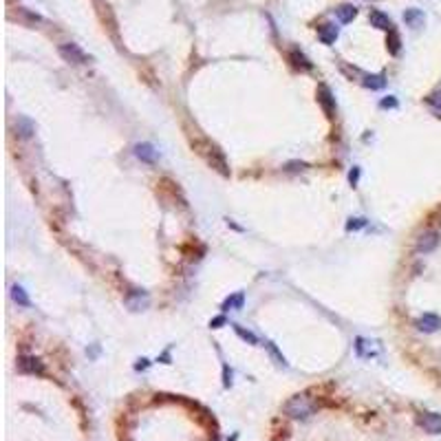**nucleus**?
<instances>
[{
  "label": "nucleus",
  "instance_id": "nucleus-1",
  "mask_svg": "<svg viewBox=\"0 0 441 441\" xmlns=\"http://www.w3.org/2000/svg\"><path fill=\"white\" fill-rule=\"evenodd\" d=\"M316 401L309 397L307 393H300V395H293L291 399L284 404V415L291 417V419H307L316 412Z\"/></svg>",
  "mask_w": 441,
  "mask_h": 441
},
{
  "label": "nucleus",
  "instance_id": "nucleus-2",
  "mask_svg": "<svg viewBox=\"0 0 441 441\" xmlns=\"http://www.w3.org/2000/svg\"><path fill=\"white\" fill-rule=\"evenodd\" d=\"M60 55L71 64H86V53L82 51L77 44H71V42L62 44V47H60Z\"/></svg>",
  "mask_w": 441,
  "mask_h": 441
},
{
  "label": "nucleus",
  "instance_id": "nucleus-3",
  "mask_svg": "<svg viewBox=\"0 0 441 441\" xmlns=\"http://www.w3.org/2000/svg\"><path fill=\"white\" fill-rule=\"evenodd\" d=\"M419 426L430 434H441V415L439 412H426L419 417Z\"/></svg>",
  "mask_w": 441,
  "mask_h": 441
},
{
  "label": "nucleus",
  "instance_id": "nucleus-4",
  "mask_svg": "<svg viewBox=\"0 0 441 441\" xmlns=\"http://www.w3.org/2000/svg\"><path fill=\"white\" fill-rule=\"evenodd\" d=\"M439 245V234L437 232H423L417 238V252L419 254H430L434 247Z\"/></svg>",
  "mask_w": 441,
  "mask_h": 441
},
{
  "label": "nucleus",
  "instance_id": "nucleus-5",
  "mask_svg": "<svg viewBox=\"0 0 441 441\" xmlns=\"http://www.w3.org/2000/svg\"><path fill=\"white\" fill-rule=\"evenodd\" d=\"M417 329L423 333H434L441 329V318L434 314H423L419 320H417Z\"/></svg>",
  "mask_w": 441,
  "mask_h": 441
},
{
  "label": "nucleus",
  "instance_id": "nucleus-6",
  "mask_svg": "<svg viewBox=\"0 0 441 441\" xmlns=\"http://www.w3.org/2000/svg\"><path fill=\"white\" fill-rule=\"evenodd\" d=\"M18 371L20 373H31V375H42L44 373V366L38 357H20L18 360Z\"/></svg>",
  "mask_w": 441,
  "mask_h": 441
},
{
  "label": "nucleus",
  "instance_id": "nucleus-7",
  "mask_svg": "<svg viewBox=\"0 0 441 441\" xmlns=\"http://www.w3.org/2000/svg\"><path fill=\"white\" fill-rule=\"evenodd\" d=\"M371 25L375 27V29H382V31H393V22H390V18L384 11H377V9H373L371 11Z\"/></svg>",
  "mask_w": 441,
  "mask_h": 441
},
{
  "label": "nucleus",
  "instance_id": "nucleus-8",
  "mask_svg": "<svg viewBox=\"0 0 441 441\" xmlns=\"http://www.w3.org/2000/svg\"><path fill=\"white\" fill-rule=\"evenodd\" d=\"M135 155H137V159L146 161V164H153V161L157 159V150L150 146V143H137V146H135Z\"/></svg>",
  "mask_w": 441,
  "mask_h": 441
},
{
  "label": "nucleus",
  "instance_id": "nucleus-9",
  "mask_svg": "<svg viewBox=\"0 0 441 441\" xmlns=\"http://www.w3.org/2000/svg\"><path fill=\"white\" fill-rule=\"evenodd\" d=\"M318 102L322 104V108H325L329 115H333V110H336V102H333V95H331V91H329L327 86H320V91H318Z\"/></svg>",
  "mask_w": 441,
  "mask_h": 441
},
{
  "label": "nucleus",
  "instance_id": "nucleus-10",
  "mask_svg": "<svg viewBox=\"0 0 441 441\" xmlns=\"http://www.w3.org/2000/svg\"><path fill=\"white\" fill-rule=\"evenodd\" d=\"M318 38L325 44H333L338 40V27L336 25H322L320 29H318Z\"/></svg>",
  "mask_w": 441,
  "mask_h": 441
},
{
  "label": "nucleus",
  "instance_id": "nucleus-11",
  "mask_svg": "<svg viewBox=\"0 0 441 441\" xmlns=\"http://www.w3.org/2000/svg\"><path fill=\"white\" fill-rule=\"evenodd\" d=\"M404 20H406V25H408V27L419 29V27L423 25V20H426V16H423V11H419V9H406Z\"/></svg>",
  "mask_w": 441,
  "mask_h": 441
},
{
  "label": "nucleus",
  "instance_id": "nucleus-12",
  "mask_svg": "<svg viewBox=\"0 0 441 441\" xmlns=\"http://www.w3.org/2000/svg\"><path fill=\"white\" fill-rule=\"evenodd\" d=\"M336 16L340 22H351L357 16V9L353 7V5H342V7L336 9Z\"/></svg>",
  "mask_w": 441,
  "mask_h": 441
},
{
  "label": "nucleus",
  "instance_id": "nucleus-13",
  "mask_svg": "<svg viewBox=\"0 0 441 441\" xmlns=\"http://www.w3.org/2000/svg\"><path fill=\"white\" fill-rule=\"evenodd\" d=\"M11 298H14L18 305H22V307H29V296H27V291L22 287H18V284H16V287H11Z\"/></svg>",
  "mask_w": 441,
  "mask_h": 441
},
{
  "label": "nucleus",
  "instance_id": "nucleus-14",
  "mask_svg": "<svg viewBox=\"0 0 441 441\" xmlns=\"http://www.w3.org/2000/svg\"><path fill=\"white\" fill-rule=\"evenodd\" d=\"M386 82H384V75H366L364 77V86L366 88H373V91H377V88H382Z\"/></svg>",
  "mask_w": 441,
  "mask_h": 441
},
{
  "label": "nucleus",
  "instance_id": "nucleus-15",
  "mask_svg": "<svg viewBox=\"0 0 441 441\" xmlns=\"http://www.w3.org/2000/svg\"><path fill=\"white\" fill-rule=\"evenodd\" d=\"M243 300H245L243 293H234L232 298H227L225 303H223V309H225V311H227V309H241V307H243Z\"/></svg>",
  "mask_w": 441,
  "mask_h": 441
},
{
  "label": "nucleus",
  "instance_id": "nucleus-16",
  "mask_svg": "<svg viewBox=\"0 0 441 441\" xmlns=\"http://www.w3.org/2000/svg\"><path fill=\"white\" fill-rule=\"evenodd\" d=\"M291 60H293V64H296V66H300V69H311V62L305 58L303 53L293 51V53H291Z\"/></svg>",
  "mask_w": 441,
  "mask_h": 441
},
{
  "label": "nucleus",
  "instance_id": "nucleus-17",
  "mask_svg": "<svg viewBox=\"0 0 441 441\" xmlns=\"http://www.w3.org/2000/svg\"><path fill=\"white\" fill-rule=\"evenodd\" d=\"M234 329H236V333H238V336H241V338L245 340V342H252V344H256V342H258V340H256V336H254V333L245 331V329H241V327H234Z\"/></svg>",
  "mask_w": 441,
  "mask_h": 441
},
{
  "label": "nucleus",
  "instance_id": "nucleus-18",
  "mask_svg": "<svg viewBox=\"0 0 441 441\" xmlns=\"http://www.w3.org/2000/svg\"><path fill=\"white\" fill-rule=\"evenodd\" d=\"M366 225V219H351L349 223H347V230L351 232V230H360V227H364Z\"/></svg>",
  "mask_w": 441,
  "mask_h": 441
},
{
  "label": "nucleus",
  "instance_id": "nucleus-19",
  "mask_svg": "<svg viewBox=\"0 0 441 441\" xmlns=\"http://www.w3.org/2000/svg\"><path fill=\"white\" fill-rule=\"evenodd\" d=\"M390 53H397L399 51V38H397V33L395 31H390Z\"/></svg>",
  "mask_w": 441,
  "mask_h": 441
},
{
  "label": "nucleus",
  "instance_id": "nucleus-20",
  "mask_svg": "<svg viewBox=\"0 0 441 441\" xmlns=\"http://www.w3.org/2000/svg\"><path fill=\"white\" fill-rule=\"evenodd\" d=\"M379 106H382V108H395V106H397V99H395V97H386V99H382V102H379Z\"/></svg>",
  "mask_w": 441,
  "mask_h": 441
},
{
  "label": "nucleus",
  "instance_id": "nucleus-21",
  "mask_svg": "<svg viewBox=\"0 0 441 441\" xmlns=\"http://www.w3.org/2000/svg\"><path fill=\"white\" fill-rule=\"evenodd\" d=\"M428 104H432V106H441V93L430 95V97H428Z\"/></svg>",
  "mask_w": 441,
  "mask_h": 441
},
{
  "label": "nucleus",
  "instance_id": "nucleus-22",
  "mask_svg": "<svg viewBox=\"0 0 441 441\" xmlns=\"http://www.w3.org/2000/svg\"><path fill=\"white\" fill-rule=\"evenodd\" d=\"M298 168H300V170H305V168H307V164H298V161H293V164H289V166H287V170H298Z\"/></svg>",
  "mask_w": 441,
  "mask_h": 441
},
{
  "label": "nucleus",
  "instance_id": "nucleus-23",
  "mask_svg": "<svg viewBox=\"0 0 441 441\" xmlns=\"http://www.w3.org/2000/svg\"><path fill=\"white\" fill-rule=\"evenodd\" d=\"M223 322H225V318H214V320H212V322H210V325H212V327H214V329H219V327L223 325Z\"/></svg>",
  "mask_w": 441,
  "mask_h": 441
}]
</instances>
